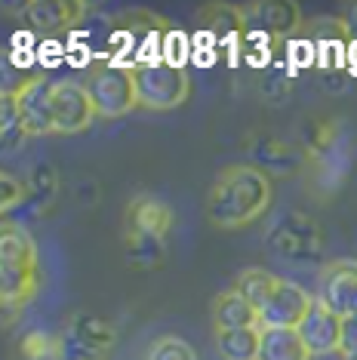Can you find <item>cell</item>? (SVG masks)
Here are the masks:
<instances>
[{
    "instance_id": "obj_1",
    "label": "cell",
    "mask_w": 357,
    "mask_h": 360,
    "mask_svg": "<svg viewBox=\"0 0 357 360\" xmlns=\"http://www.w3.org/2000/svg\"><path fill=\"white\" fill-rule=\"evenodd\" d=\"M271 203V182L253 163H231L219 169L207 191V219L222 231L253 225Z\"/></svg>"
},
{
    "instance_id": "obj_2",
    "label": "cell",
    "mask_w": 357,
    "mask_h": 360,
    "mask_svg": "<svg viewBox=\"0 0 357 360\" xmlns=\"http://www.w3.org/2000/svg\"><path fill=\"white\" fill-rule=\"evenodd\" d=\"M173 231V210L154 194H136L124 212L126 259L142 271L160 268L167 259V237Z\"/></svg>"
},
{
    "instance_id": "obj_3",
    "label": "cell",
    "mask_w": 357,
    "mask_h": 360,
    "mask_svg": "<svg viewBox=\"0 0 357 360\" xmlns=\"http://www.w3.org/2000/svg\"><path fill=\"white\" fill-rule=\"evenodd\" d=\"M40 268H37V243L19 222L6 219L0 228V292L4 308L19 311L25 302L37 296Z\"/></svg>"
},
{
    "instance_id": "obj_4",
    "label": "cell",
    "mask_w": 357,
    "mask_h": 360,
    "mask_svg": "<svg viewBox=\"0 0 357 360\" xmlns=\"http://www.w3.org/2000/svg\"><path fill=\"white\" fill-rule=\"evenodd\" d=\"M86 96L96 108V117H124L126 111H133L139 105V93H136V77L133 68L120 62H99L89 68L84 80Z\"/></svg>"
},
{
    "instance_id": "obj_5",
    "label": "cell",
    "mask_w": 357,
    "mask_h": 360,
    "mask_svg": "<svg viewBox=\"0 0 357 360\" xmlns=\"http://www.w3.org/2000/svg\"><path fill=\"white\" fill-rule=\"evenodd\" d=\"M136 93L139 105L148 111H169L182 105L191 93V77L185 68H176L169 62H142L133 65Z\"/></svg>"
},
{
    "instance_id": "obj_6",
    "label": "cell",
    "mask_w": 357,
    "mask_h": 360,
    "mask_svg": "<svg viewBox=\"0 0 357 360\" xmlns=\"http://www.w3.org/2000/svg\"><path fill=\"white\" fill-rule=\"evenodd\" d=\"M115 348V326L96 314H74L62 333V360H105Z\"/></svg>"
},
{
    "instance_id": "obj_7",
    "label": "cell",
    "mask_w": 357,
    "mask_h": 360,
    "mask_svg": "<svg viewBox=\"0 0 357 360\" xmlns=\"http://www.w3.org/2000/svg\"><path fill=\"white\" fill-rule=\"evenodd\" d=\"M268 243H271V250L283 259L305 262V259H318L323 252V231L311 216L287 212V216L268 231Z\"/></svg>"
},
{
    "instance_id": "obj_8",
    "label": "cell",
    "mask_w": 357,
    "mask_h": 360,
    "mask_svg": "<svg viewBox=\"0 0 357 360\" xmlns=\"http://www.w3.org/2000/svg\"><path fill=\"white\" fill-rule=\"evenodd\" d=\"M59 80L50 75H34L25 84L10 89L19 120L28 136H46L53 133V89Z\"/></svg>"
},
{
    "instance_id": "obj_9",
    "label": "cell",
    "mask_w": 357,
    "mask_h": 360,
    "mask_svg": "<svg viewBox=\"0 0 357 360\" xmlns=\"http://www.w3.org/2000/svg\"><path fill=\"white\" fill-rule=\"evenodd\" d=\"M311 305H314V296L305 292V286L280 277V283L274 286L268 302L259 308V326L262 330H299Z\"/></svg>"
},
{
    "instance_id": "obj_10",
    "label": "cell",
    "mask_w": 357,
    "mask_h": 360,
    "mask_svg": "<svg viewBox=\"0 0 357 360\" xmlns=\"http://www.w3.org/2000/svg\"><path fill=\"white\" fill-rule=\"evenodd\" d=\"M96 120V108L86 96V86L77 80H59L53 89V133L74 136Z\"/></svg>"
},
{
    "instance_id": "obj_11",
    "label": "cell",
    "mask_w": 357,
    "mask_h": 360,
    "mask_svg": "<svg viewBox=\"0 0 357 360\" xmlns=\"http://www.w3.org/2000/svg\"><path fill=\"white\" fill-rule=\"evenodd\" d=\"M314 299L323 302L339 317L357 314V262L348 259L330 262L320 274V286Z\"/></svg>"
},
{
    "instance_id": "obj_12",
    "label": "cell",
    "mask_w": 357,
    "mask_h": 360,
    "mask_svg": "<svg viewBox=\"0 0 357 360\" xmlns=\"http://www.w3.org/2000/svg\"><path fill=\"white\" fill-rule=\"evenodd\" d=\"M299 335H302L308 351H311V357L339 351V345H342V317L332 314L323 302L314 299L308 317L302 321V326H299Z\"/></svg>"
},
{
    "instance_id": "obj_13",
    "label": "cell",
    "mask_w": 357,
    "mask_h": 360,
    "mask_svg": "<svg viewBox=\"0 0 357 360\" xmlns=\"http://www.w3.org/2000/svg\"><path fill=\"white\" fill-rule=\"evenodd\" d=\"M209 317H213L216 333H222V330H262V326H259V311L249 305L234 286L225 292H219L213 299Z\"/></svg>"
},
{
    "instance_id": "obj_14",
    "label": "cell",
    "mask_w": 357,
    "mask_h": 360,
    "mask_svg": "<svg viewBox=\"0 0 357 360\" xmlns=\"http://www.w3.org/2000/svg\"><path fill=\"white\" fill-rule=\"evenodd\" d=\"M247 25H256V31H268V34L287 37L290 31L302 25V13L296 4H249L243 6Z\"/></svg>"
},
{
    "instance_id": "obj_15",
    "label": "cell",
    "mask_w": 357,
    "mask_h": 360,
    "mask_svg": "<svg viewBox=\"0 0 357 360\" xmlns=\"http://www.w3.org/2000/svg\"><path fill=\"white\" fill-rule=\"evenodd\" d=\"M259 360H311L299 330H262Z\"/></svg>"
},
{
    "instance_id": "obj_16",
    "label": "cell",
    "mask_w": 357,
    "mask_h": 360,
    "mask_svg": "<svg viewBox=\"0 0 357 360\" xmlns=\"http://www.w3.org/2000/svg\"><path fill=\"white\" fill-rule=\"evenodd\" d=\"M262 330H222L216 333V351L222 360H259Z\"/></svg>"
},
{
    "instance_id": "obj_17",
    "label": "cell",
    "mask_w": 357,
    "mask_h": 360,
    "mask_svg": "<svg viewBox=\"0 0 357 360\" xmlns=\"http://www.w3.org/2000/svg\"><path fill=\"white\" fill-rule=\"evenodd\" d=\"M28 13L37 28L59 31L80 22V15H86V4H68V0H62V4H31Z\"/></svg>"
},
{
    "instance_id": "obj_18",
    "label": "cell",
    "mask_w": 357,
    "mask_h": 360,
    "mask_svg": "<svg viewBox=\"0 0 357 360\" xmlns=\"http://www.w3.org/2000/svg\"><path fill=\"white\" fill-rule=\"evenodd\" d=\"M278 283H280V277H274L271 271H265V268H247V271L238 274L234 290H238L240 296L259 311L268 302V296L274 292V286Z\"/></svg>"
},
{
    "instance_id": "obj_19",
    "label": "cell",
    "mask_w": 357,
    "mask_h": 360,
    "mask_svg": "<svg viewBox=\"0 0 357 360\" xmlns=\"http://www.w3.org/2000/svg\"><path fill=\"white\" fill-rule=\"evenodd\" d=\"M145 360H197V354L182 335H157Z\"/></svg>"
},
{
    "instance_id": "obj_20",
    "label": "cell",
    "mask_w": 357,
    "mask_h": 360,
    "mask_svg": "<svg viewBox=\"0 0 357 360\" xmlns=\"http://www.w3.org/2000/svg\"><path fill=\"white\" fill-rule=\"evenodd\" d=\"M22 354L28 360H59L62 357V335H46V333H31L22 342Z\"/></svg>"
},
{
    "instance_id": "obj_21",
    "label": "cell",
    "mask_w": 357,
    "mask_h": 360,
    "mask_svg": "<svg viewBox=\"0 0 357 360\" xmlns=\"http://www.w3.org/2000/svg\"><path fill=\"white\" fill-rule=\"evenodd\" d=\"M0 191H4V212H10V207H15V203L28 194V188L22 185L13 173H4L0 176Z\"/></svg>"
},
{
    "instance_id": "obj_22",
    "label": "cell",
    "mask_w": 357,
    "mask_h": 360,
    "mask_svg": "<svg viewBox=\"0 0 357 360\" xmlns=\"http://www.w3.org/2000/svg\"><path fill=\"white\" fill-rule=\"evenodd\" d=\"M357 351V314L342 317V345H339V354H354Z\"/></svg>"
},
{
    "instance_id": "obj_23",
    "label": "cell",
    "mask_w": 357,
    "mask_h": 360,
    "mask_svg": "<svg viewBox=\"0 0 357 360\" xmlns=\"http://www.w3.org/2000/svg\"><path fill=\"white\" fill-rule=\"evenodd\" d=\"M342 360H357V351H354V354H345Z\"/></svg>"
}]
</instances>
